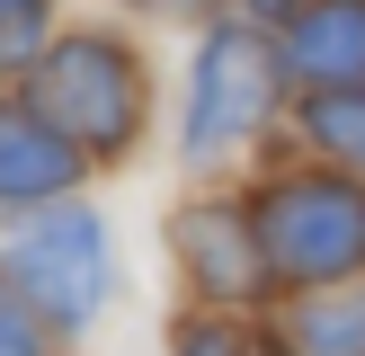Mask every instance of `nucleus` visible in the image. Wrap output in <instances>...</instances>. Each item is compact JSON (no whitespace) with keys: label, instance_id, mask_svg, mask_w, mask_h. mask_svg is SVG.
I'll list each match as a JSON object with an SVG mask.
<instances>
[{"label":"nucleus","instance_id":"1","mask_svg":"<svg viewBox=\"0 0 365 356\" xmlns=\"http://www.w3.org/2000/svg\"><path fill=\"white\" fill-rule=\"evenodd\" d=\"M250 231L277 294H330L365 276V178L356 169H277L250 196Z\"/></svg>","mask_w":365,"mask_h":356},{"label":"nucleus","instance_id":"2","mask_svg":"<svg viewBox=\"0 0 365 356\" xmlns=\"http://www.w3.org/2000/svg\"><path fill=\"white\" fill-rule=\"evenodd\" d=\"M18 107L45 116L81 160H125L143 142V116H152V80H143V63H134L125 36L81 27V36H53V45L36 53Z\"/></svg>","mask_w":365,"mask_h":356},{"label":"nucleus","instance_id":"3","mask_svg":"<svg viewBox=\"0 0 365 356\" xmlns=\"http://www.w3.org/2000/svg\"><path fill=\"white\" fill-rule=\"evenodd\" d=\"M0 285H9L45 330L81 338L89 320L116 303V231H107V214L81 205V196L27 214V223L9 231V249H0Z\"/></svg>","mask_w":365,"mask_h":356},{"label":"nucleus","instance_id":"4","mask_svg":"<svg viewBox=\"0 0 365 356\" xmlns=\"http://www.w3.org/2000/svg\"><path fill=\"white\" fill-rule=\"evenodd\" d=\"M277 45H267L259 27H214L205 45H196V71H187V142L178 152L214 160L232 152V142H250L267 116H277Z\"/></svg>","mask_w":365,"mask_h":356},{"label":"nucleus","instance_id":"5","mask_svg":"<svg viewBox=\"0 0 365 356\" xmlns=\"http://www.w3.org/2000/svg\"><path fill=\"white\" fill-rule=\"evenodd\" d=\"M170 249H178V276L205 294V312H250L267 303V258H259V231H250V205L232 196H205V205H178L170 214Z\"/></svg>","mask_w":365,"mask_h":356},{"label":"nucleus","instance_id":"6","mask_svg":"<svg viewBox=\"0 0 365 356\" xmlns=\"http://www.w3.org/2000/svg\"><path fill=\"white\" fill-rule=\"evenodd\" d=\"M277 71H294L312 98L365 89V0H303V9L285 18Z\"/></svg>","mask_w":365,"mask_h":356},{"label":"nucleus","instance_id":"7","mask_svg":"<svg viewBox=\"0 0 365 356\" xmlns=\"http://www.w3.org/2000/svg\"><path fill=\"white\" fill-rule=\"evenodd\" d=\"M81 169L89 160L71 152L63 134H53L45 116H27V107H0V205H18V214H36V205H63L71 187H81Z\"/></svg>","mask_w":365,"mask_h":356},{"label":"nucleus","instance_id":"8","mask_svg":"<svg viewBox=\"0 0 365 356\" xmlns=\"http://www.w3.org/2000/svg\"><path fill=\"white\" fill-rule=\"evenodd\" d=\"M285 347H294V356H365V285L294 294V312H285Z\"/></svg>","mask_w":365,"mask_h":356},{"label":"nucleus","instance_id":"9","mask_svg":"<svg viewBox=\"0 0 365 356\" xmlns=\"http://www.w3.org/2000/svg\"><path fill=\"white\" fill-rule=\"evenodd\" d=\"M303 134L321 142V160L365 169V89H330V98H312V107H303Z\"/></svg>","mask_w":365,"mask_h":356},{"label":"nucleus","instance_id":"10","mask_svg":"<svg viewBox=\"0 0 365 356\" xmlns=\"http://www.w3.org/2000/svg\"><path fill=\"white\" fill-rule=\"evenodd\" d=\"M0 356H53V330L9 294V285H0Z\"/></svg>","mask_w":365,"mask_h":356},{"label":"nucleus","instance_id":"11","mask_svg":"<svg viewBox=\"0 0 365 356\" xmlns=\"http://www.w3.org/2000/svg\"><path fill=\"white\" fill-rule=\"evenodd\" d=\"M170 356H250V338L232 330V320H187V330L170 338Z\"/></svg>","mask_w":365,"mask_h":356},{"label":"nucleus","instance_id":"12","mask_svg":"<svg viewBox=\"0 0 365 356\" xmlns=\"http://www.w3.org/2000/svg\"><path fill=\"white\" fill-rule=\"evenodd\" d=\"M36 9H45V0H0V27H27Z\"/></svg>","mask_w":365,"mask_h":356},{"label":"nucleus","instance_id":"13","mask_svg":"<svg viewBox=\"0 0 365 356\" xmlns=\"http://www.w3.org/2000/svg\"><path fill=\"white\" fill-rule=\"evenodd\" d=\"M303 0H250V18H294Z\"/></svg>","mask_w":365,"mask_h":356},{"label":"nucleus","instance_id":"14","mask_svg":"<svg viewBox=\"0 0 365 356\" xmlns=\"http://www.w3.org/2000/svg\"><path fill=\"white\" fill-rule=\"evenodd\" d=\"M178 9H196V0H178Z\"/></svg>","mask_w":365,"mask_h":356}]
</instances>
